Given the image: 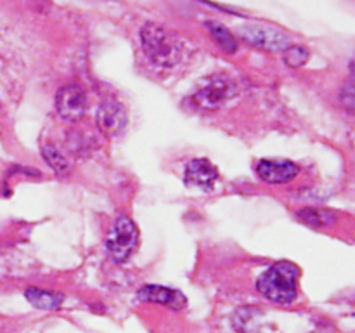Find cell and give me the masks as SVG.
Returning a JSON list of instances; mask_svg holds the SVG:
<instances>
[{
    "instance_id": "obj_15",
    "label": "cell",
    "mask_w": 355,
    "mask_h": 333,
    "mask_svg": "<svg viewBox=\"0 0 355 333\" xmlns=\"http://www.w3.org/2000/svg\"><path fill=\"white\" fill-rule=\"evenodd\" d=\"M309 59V51L300 45H290L286 49V56H284V61L291 66V68H298V66L305 65Z\"/></svg>"
},
{
    "instance_id": "obj_1",
    "label": "cell",
    "mask_w": 355,
    "mask_h": 333,
    "mask_svg": "<svg viewBox=\"0 0 355 333\" xmlns=\"http://www.w3.org/2000/svg\"><path fill=\"white\" fill-rule=\"evenodd\" d=\"M300 267L290 260H281L263 271L257 280V290L267 300L291 304L298 295Z\"/></svg>"
},
{
    "instance_id": "obj_6",
    "label": "cell",
    "mask_w": 355,
    "mask_h": 333,
    "mask_svg": "<svg viewBox=\"0 0 355 333\" xmlns=\"http://www.w3.org/2000/svg\"><path fill=\"white\" fill-rule=\"evenodd\" d=\"M87 106H89V99H87L85 90L80 85H75V83L61 87L55 94V108H58V113L64 120H80L85 114Z\"/></svg>"
},
{
    "instance_id": "obj_13",
    "label": "cell",
    "mask_w": 355,
    "mask_h": 333,
    "mask_svg": "<svg viewBox=\"0 0 355 333\" xmlns=\"http://www.w3.org/2000/svg\"><path fill=\"white\" fill-rule=\"evenodd\" d=\"M298 217L312 228H326L329 224H335L338 215L331 210H326V208H305L298 214Z\"/></svg>"
},
{
    "instance_id": "obj_2",
    "label": "cell",
    "mask_w": 355,
    "mask_h": 333,
    "mask_svg": "<svg viewBox=\"0 0 355 333\" xmlns=\"http://www.w3.org/2000/svg\"><path fill=\"white\" fill-rule=\"evenodd\" d=\"M141 44L149 61L158 68H173L182 58V42L159 24H144L141 30Z\"/></svg>"
},
{
    "instance_id": "obj_4",
    "label": "cell",
    "mask_w": 355,
    "mask_h": 333,
    "mask_svg": "<svg viewBox=\"0 0 355 333\" xmlns=\"http://www.w3.org/2000/svg\"><path fill=\"white\" fill-rule=\"evenodd\" d=\"M238 35L246 44L263 51H284L290 47V37L283 30L269 24H243L238 28Z\"/></svg>"
},
{
    "instance_id": "obj_7",
    "label": "cell",
    "mask_w": 355,
    "mask_h": 333,
    "mask_svg": "<svg viewBox=\"0 0 355 333\" xmlns=\"http://www.w3.org/2000/svg\"><path fill=\"white\" fill-rule=\"evenodd\" d=\"M255 172L267 184H288L300 173V166L291 160H260Z\"/></svg>"
},
{
    "instance_id": "obj_10",
    "label": "cell",
    "mask_w": 355,
    "mask_h": 333,
    "mask_svg": "<svg viewBox=\"0 0 355 333\" xmlns=\"http://www.w3.org/2000/svg\"><path fill=\"white\" fill-rule=\"evenodd\" d=\"M128 123V114L118 101H106L97 111V125L104 134H116Z\"/></svg>"
},
{
    "instance_id": "obj_14",
    "label": "cell",
    "mask_w": 355,
    "mask_h": 333,
    "mask_svg": "<svg viewBox=\"0 0 355 333\" xmlns=\"http://www.w3.org/2000/svg\"><path fill=\"white\" fill-rule=\"evenodd\" d=\"M42 155H44V160L52 166V170H54L58 176H61V177L68 176L69 170H71V165H69L68 160H66V156L62 155V153L59 151L54 144L44 146V149H42Z\"/></svg>"
},
{
    "instance_id": "obj_12",
    "label": "cell",
    "mask_w": 355,
    "mask_h": 333,
    "mask_svg": "<svg viewBox=\"0 0 355 333\" xmlns=\"http://www.w3.org/2000/svg\"><path fill=\"white\" fill-rule=\"evenodd\" d=\"M205 26H207V30L210 31V35L214 37V40L217 42V44L220 45L225 52H229V54H234V52L238 51V42H236L234 35H232L231 31L224 26V24L217 23V21H207V24H205Z\"/></svg>"
},
{
    "instance_id": "obj_9",
    "label": "cell",
    "mask_w": 355,
    "mask_h": 333,
    "mask_svg": "<svg viewBox=\"0 0 355 333\" xmlns=\"http://www.w3.org/2000/svg\"><path fill=\"white\" fill-rule=\"evenodd\" d=\"M139 300L142 302H155V304L166 305V307L173 309V311H180L187 305V298L182 291L172 290L168 287H162V284H148L142 287L137 291Z\"/></svg>"
},
{
    "instance_id": "obj_11",
    "label": "cell",
    "mask_w": 355,
    "mask_h": 333,
    "mask_svg": "<svg viewBox=\"0 0 355 333\" xmlns=\"http://www.w3.org/2000/svg\"><path fill=\"white\" fill-rule=\"evenodd\" d=\"M24 297L33 307L44 309V311H55L61 307L64 295L51 290H40V288H28L24 291Z\"/></svg>"
},
{
    "instance_id": "obj_5",
    "label": "cell",
    "mask_w": 355,
    "mask_h": 333,
    "mask_svg": "<svg viewBox=\"0 0 355 333\" xmlns=\"http://www.w3.org/2000/svg\"><path fill=\"white\" fill-rule=\"evenodd\" d=\"M234 94L236 85L232 83V80L222 75L211 76L196 90V94L193 96V103L200 110L214 111L224 103H227Z\"/></svg>"
},
{
    "instance_id": "obj_3",
    "label": "cell",
    "mask_w": 355,
    "mask_h": 333,
    "mask_svg": "<svg viewBox=\"0 0 355 333\" xmlns=\"http://www.w3.org/2000/svg\"><path fill=\"white\" fill-rule=\"evenodd\" d=\"M139 245V229L135 222L127 215H120L114 221L106 238V248L118 264H123L134 255Z\"/></svg>"
},
{
    "instance_id": "obj_8",
    "label": "cell",
    "mask_w": 355,
    "mask_h": 333,
    "mask_svg": "<svg viewBox=\"0 0 355 333\" xmlns=\"http://www.w3.org/2000/svg\"><path fill=\"white\" fill-rule=\"evenodd\" d=\"M184 180L187 186L200 187V189H211L218 180V170L210 160L194 158L187 163Z\"/></svg>"
}]
</instances>
